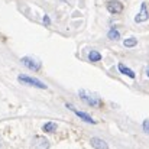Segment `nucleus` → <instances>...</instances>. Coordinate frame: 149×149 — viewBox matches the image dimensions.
<instances>
[{
	"instance_id": "4",
	"label": "nucleus",
	"mask_w": 149,
	"mask_h": 149,
	"mask_svg": "<svg viewBox=\"0 0 149 149\" xmlns=\"http://www.w3.org/2000/svg\"><path fill=\"white\" fill-rule=\"evenodd\" d=\"M67 109H70V110H72L81 120H84V122H87V123H90V125H96V120L91 117V116H88L87 113H84V111H80V110H77L72 104H67Z\"/></svg>"
},
{
	"instance_id": "5",
	"label": "nucleus",
	"mask_w": 149,
	"mask_h": 149,
	"mask_svg": "<svg viewBox=\"0 0 149 149\" xmlns=\"http://www.w3.org/2000/svg\"><path fill=\"white\" fill-rule=\"evenodd\" d=\"M32 148L35 149H48L49 148V141L44 136H35L32 141Z\"/></svg>"
},
{
	"instance_id": "2",
	"label": "nucleus",
	"mask_w": 149,
	"mask_h": 149,
	"mask_svg": "<svg viewBox=\"0 0 149 149\" xmlns=\"http://www.w3.org/2000/svg\"><path fill=\"white\" fill-rule=\"evenodd\" d=\"M78 96L81 97V99L84 100L87 104H90V106H93V107H99L100 104H101V100L96 96V94H91V93H88V91H84V90H80V93H78Z\"/></svg>"
},
{
	"instance_id": "13",
	"label": "nucleus",
	"mask_w": 149,
	"mask_h": 149,
	"mask_svg": "<svg viewBox=\"0 0 149 149\" xmlns=\"http://www.w3.org/2000/svg\"><path fill=\"white\" fill-rule=\"evenodd\" d=\"M136 44H138V39L136 38H127V39L123 41V45L126 48H133V47H136Z\"/></svg>"
},
{
	"instance_id": "14",
	"label": "nucleus",
	"mask_w": 149,
	"mask_h": 149,
	"mask_svg": "<svg viewBox=\"0 0 149 149\" xmlns=\"http://www.w3.org/2000/svg\"><path fill=\"white\" fill-rule=\"evenodd\" d=\"M142 127H143V132H145V133H148V135H149V119H146V120L143 122Z\"/></svg>"
},
{
	"instance_id": "10",
	"label": "nucleus",
	"mask_w": 149,
	"mask_h": 149,
	"mask_svg": "<svg viewBox=\"0 0 149 149\" xmlns=\"http://www.w3.org/2000/svg\"><path fill=\"white\" fill-rule=\"evenodd\" d=\"M56 123H54V122H48V123H45L44 125V130L45 132H48V133H55L56 132Z\"/></svg>"
},
{
	"instance_id": "1",
	"label": "nucleus",
	"mask_w": 149,
	"mask_h": 149,
	"mask_svg": "<svg viewBox=\"0 0 149 149\" xmlns=\"http://www.w3.org/2000/svg\"><path fill=\"white\" fill-rule=\"evenodd\" d=\"M17 80L22 83V84H26V86H32V87H36V88H42L45 90L47 88V84L39 81L38 78H33V77H29V75H25V74H20L17 77Z\"/></svg>"
},
{
	"instance_id": "15",
	"label": "nucleus",
	"mask_w": 149,
	"mask_h": 149,
	"mask_svg": "<svg viewBox=\"0 0 149 149\" xmlns=\"http://www.w3.org/2000/svg\"><path fill=\"white\" fill-rule=\"evenodd\" d=\"M44 23H45L47 26L51 25V19H49V16H48V15H45V16H44Z\"/></svg>"
},
{
	"instance_id": "7",
	"label": "nucleus",
	"mask_w": 149,
	"mask_h": 149,
	"mask_svg": "<svg viewBox=\"0 0 149 149\" xmlns=\"http://www.w3.org/2000/svg\"><path fill=\"white\" fill-rule=\"evenodd\" d=\"M148 19H149L148 6H146V3H142V4H141L139 13L135 16V22H136V23H142V22H146Z\"/></svg>"
},
{
	"instance_id": "12",
	"label": "nucleus",
	"mask_w": 149,
	"mask_h": 149,
	"mask_svg": "<svg viewBox=\"0 0 149 149\" xmlns=\"http://www.w3.org/2000/svg\"><path fill=\"white\" fill-rule=\"evenodd\" d=\"M88 59H90L91 62H99L100 59H101V54H100L99 51H90Z\"/></svg>"
},
{
	"instance_id": "8",
	"label": "nucleus",
	"mask_w": 149,
	"mask_h": 149,
	"mask_svg": "<svg viewBox=\"0 0 149 149\" xmlns=\"http://www.w3.org/2000/svg\"><path fill=\"white\" fill-rule=\"evenodd\" d=\"M90 143L93 145L94 149H109V145H107L103 139H99V138H91Z\"/></svg>"
},
{
	"instance_id": "3",
	"label": "nucleus",
	"mask_w": 149,
	"mask_h": 149,
	"mask_svg": "<svg viewBox=\"0 0 149 149\" xmlns=\"http://www.w3.org/2000/svg\"><path fill=\"white\" fill-rule=\"evenodd\" d=\"M20 62L23 64V65H26L29 70H32V71H38L39 68H41V62L39 61H36V59H33L32 56H23L22 59H20Z\"/></svg>"
},
{
	"instance_id": "16",
	"label": "nucleus",
	"mask_w": 149,
	"mask_h": 149,
	"mask_svg": "<svg viewBox=\"0 0 149 149\" xmlns=\"http://www.w3.org/2000/svg\"><path fill=\"white\" fill-rule=\"evenodd\" d=\"M146 75L149 77V67H148V70H146Z\"/></svg>"
},
{
	"instance_id": "6",
	"label": "nucleus",
	"mask_w": 149,
	"mask_h": 149,
	"mask_svg": "<svg viewBox=\"0 0 149 149\" xmlns=\"http://www.w3.org/2000/svg\"><path fill=\"white\" fill-rule=\"evenodd\" d=\"M106 7H107V10H109L110 13H113V15H117V13H120V12L123 10V4H122L119 0H109V1L106 3Z\"/></svg>"
},
{
	"instance_id": "9",
	"label": "nucleus",
	"mask_w": 149,
	"mask_h": 149,
	"mask_svg": "<svg viewBox=\"0 0 149 149\" xmlns=\"http://www.w3.org/2000/svg\"><path fill=\"white\" fill-rule=\"evenodd\" d=\"M117 70H119V71H120L122 74L127 75L129 78H135V77H136V75H135V72H133V71H132L130 68H127V67H126L125 64H119V65H117Z\"/></svg>"
},
{
	"instance_id": "11",
	"label": "nucleus",
	"mask_w": 149,
	"mask_h": 149,
	"mask_svg": "<svg viewBox=\"0 0 149 149\" xmlns=\"http://www.w3.org/2000/svg\"><path fill=\"white\" fill-rule=\"evenodd\" d=\"M107 38H109V39H111V41H117V39L120 38V32H119L117 29L111 28V29L109 31V33H107Z\"/></svg>"
}]
</instances>
